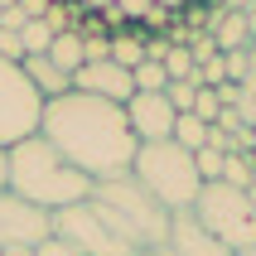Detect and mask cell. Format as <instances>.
Returning <instances> with one entry per match:
<instances>
[{
  "mask_svg": "<svg viewBox=\"0 0 256 256\" xmlns=\"http://www.w3.org/2000/svg\"><path fill=\"white\" fill-rule=\"evenodd\" d=\"M246 63H252V48H242V54H222L228 82H237V87H242V78H246Z\"/></svg>",
  "mask_w": 256,
  "mask_h": 256,
  "instance_id": "603a6c76",
  "label": "cell"
},
{
  "mask_svg": "<svg viewBox=\"0 0 256 256\" xmlns=\"http://www.w3.org/2000/svg\"><path fill=\"white\" fill-rule=\"evenodd\" d=\"M155 5H160V10H170V14H184L194 0H155Z\"/></svg>",
  "mask_w": 256,
  "mask_h": 256,
  "instance_id": "4316f807",
  "label": "cell"
},
{
  "mask_svg": "<svg viewBox=\"0 0 256 256\" xmlns=\"http://www.w3.org/2000/svg\"><path fill=\"white\" fill-rule=\"evenodd\" d=\"M252 179H256V174H252V160H246V155H228V164H222V184H232V188H242V194H246Z\"/></svg>",
  "mask_w": 256,
  "mask_h": 256,
  "instance_id": "ac0fdd59",
  "label": "cell"
},
{
  "mask_svg": "<svg viewBox=\"0 0 256 256\" xmlns=\"http://www.w3.org/2000/svg\"><path fill=\"white\" fill-rule=\"evenodd\" d=\"M48 58H54L58 68H63V72L72 78V72L82 68V34H78V29L58 34V39H54V48H48Z\"/></svg>",
  "mask_w": 256,
  "mask_h": 256,
  "instance_id": "9a60e30c",
  "label": "cell"
},
{
  "mask_svg": "<svg viewBox=\"0 0 256 256\" xmlns=\"http://www.w3.org/2000/svg\"><path fill=\"white\" fill-rule=\"evenodd\" d=\"M252 136H256V130H252Z\"/></svg>",
  "mask_w": 256,
  "mask_h": 256,
  "instance_id": "d590c367",
  "label": "cell"
},
{
  "mask_svg": "<svg viewBox=\"0 0 256 256\" xmlns=\"http://www.w3.org/2000/svg\"><path fill=\"white\" fill-rule=\"evenodd\" d=\"M126 121H130V130H136L140 145H155V140H174L179 112L170 106L164 92H136V97L126 102Z\"/></svg>",
  "mask_w": 256,
  "mask_h": 256,
  "instance_id": "9c48e42d",
  "label": "cell"
},
{
  "mask_svg": "<svg viewBox=\"0 0 256 256\" xmlns=\"http://www.w3.org/2000/svg\"><path fill=\"white\" fill-rule=\"evenodd\" d=\"M54 29L44 24V20H29L24 29H20V48H24V58H39V54H48V48H54Z\"/></svg>",
  "mask_w": 256,
  "mask_h": 256,
  "instance_id": "e0dca14e",
  "label": "cell"
},
{
  "mask_svg": "<svg viewBox=\"0 0 256 256\" xmlns=\"http://www.w3.org/2000/svg\"><path fill=\"white\" fill-rule=\"evenodd\" d=\"M44 237H54V213L14 198L10 188H5L0 194V252L5 246H39Z\"/></svg>",
  "mask_w": 256,
  "mask_h": 256,
  "instance_id": "ba28073f",
  "label": "cell"
},
{
  "mask_svg": "<svg viewBox=\"0 0 256 256\" xmlns=\"http://www.w3.org/2000/svg\"><path fill=\"white\" fill-rule=\"evenodd\" d=\"M5 184H10V160H5V150H0V194H5Z\"/></svg>",
  "mask_w": 256,
  "mask_h": 256,
  "instance_id": "83f0119b",
  "label": "cell"
},
{
  "mask_svg": "<svg viewBox=\"0 0 256 256\" xmlns=\"http://www.w3.org/2000/svg\"><path fill=\"white\" fill-rule=\"evenodd\" d=\"M39 136L68 160L72 170H82L92 184L130 174L136 150H140V140H136V130L126 121V106L87 97V92H68V97L44 102Z\"/></svg>",
  "mask_w": 256,
  "mask_h": 256,
  "instance_id": "6da1fadb",
  "label": "cell"
},
{
  "mask_svg": "<svg viewBox=\"0 0 256 256\" xmlns=\"http://www.w3.org/2000/svg\"><path fill=\"white\" fill-rule=\"evenodd\" d=\"M150 256H164V252H150Z\"/></svg>",
  "mask_w": 256,
  "mask_h": 256,
  "instance_id": "d6a6232c",
  "label": "cell"
},
{
  "mask_svg": "<svg viewBox=\"0 0 256 256\" xmlns=\"http://www.w3.org/2000/svg\"><path fill=\"white\" fill-rule=\"evenodd\" d=\"M130 174H136V184H140L164 213H194L203 179H198V164H194V155H188L184 145H174V140L140 145Z\"/></svg>",
  "mask_w": 256,
  "mask_h": 256,
  "instance_id": "277c9868",
  "label": "cell"
},
{
  "mask_svg": "<svg viewBox=\"0 0 256 256\" xmlns=\"http://www.w3.org/2000/svg\"><path fill=\"white\" fill-rule=\"evenodd\" d=\"M130 82H136V92H164V82H170V78H164V68H160V63H150V58H145L140 68L130 72Z\"/></svg>",
  "mask_w": 256,
  "mask_h": 256,
  "instance_id": "d6986e66",
  "label": "cell"
},
{
  "mask_svg": "<svg viewBox=\"0 0 256 256\" xmlns=\"http://www.w3.org/2000/svg\"><path fill=\"white\" fill-rule=\"evenodd\" d=\"M242 256H256V252H242Z\"/></svg>",
  "mask_w": 256,
  "mask_h": 256,
  "instance_id": "836d02e7",
  "label": "cell"
},
{
  "mask_svg": "<svg viewBox=\"0 0 256 256\" xmlns=\"http://www.w3.org/2000/svg\"><path fill=\"white\" fill-rule=\"evenodd\" d=\"M116 10H121V20H126V24H140L145 14L155 10V0H112Z\"/></svg>",
  "mask_w": 256,
  "mask_h": 256,
  "instance_id": "7402d4cb",
  "label": "cell"
},
{
  "mask_svg": "<svg viewBox=\"0 0 256 256\" xmlns=\"http://www.w3.org/2000/svg\"><path fill=\"white\" fill-rule=\"evenodd\" d=\"M164 97H170L174 112L184 116V112H194V97H198V87H194V82H164Z\"/></svg>",
  "mask_w": 256,
  "mask_h": 256,
  "instance_id": "44dd1931",
  "label": "cell"
},
{
  "mask_svg": "<svg viewBox=\"0 0 256 256\" xmlns=\"http://www.w3.org/2000/svg\"><path fill=\"white\" fill-rule=\"evenodd\" d=\"M87 203H92V208H97V213L112 222L116 237H126V242L136 246L140 256L164 252L174 213H164V208H160V203L150 198L140 184H136V174H116V179H102V184H92Z\"/></svg>",
  "mask_w": 256,
  "mask_h": 256,
  "instance_id": "3957f363",
  "label": "cell"
},
{
  "mask_svg": "<svg viewBox=\"0 0 256 256\" xmlns=\"http://www.w3.org/2000/svg\"><path fill=\"white\" fill-rule=\"evenodd\" d=\"M0 256H34V246H5Z\"/></svg>",
  "mask_w": 256,
  "mask_h": 256,
  "instance_id": "f1b7e54d",
  "label": "cell"
},
{
  "mask_svg": "<svg viewBox=\"0 0 256 256\" xmlns=\"http://www.w3.org/2000/svg\"><path fill=\"white\" fill-rule=\"evenodd\" d=\"M48 5H54V0H20V10H24L29 20H44V14H48Z\"/></svg>",
  "mask_w": 256,
  "mask_h": 256,
  "instance_id": "d4e9b609",
  "label": "cell"
},
{
  "mask_svg": "<svg viewBox=\"0 0 256 256\" xmlns=\"http://www.w3.org/2000/svg\"><path fill=\"white\" fill-rule=\"evenodd\" d=\"M174 145H184L188 155H198L203 145H208V126H203L194 112H184L179 121H174Z\"/></svg>",
  "mask_w": 256,
  "mask_h": 256,
  "instance_id": "2e32d148",
  "label": "cell"
},
{
  "mask_svg": "<svg viewBox=\"0 0 256 256\" xmlns=\"http://www.w3.org/2000/svg\"><path fill=\"white\" fill-rule=\"evenodd\" d=\"M34 256H82V252H72L63 237H44V242L34 246Z\"/></svg>",
  "mask_w": 256,
  "mask_h": 256,
  "instance_id": "cb8c5ba5",
  "label": "cell"
},
{
  "mask_svg": "<svg viewBox=\"0 0 256 256\" xmlns=\"http://www.w3.org/2000/svg\"><path fill=\"white\" fill-rule=\"evenodd\" d=\"M14 5H20V0H0V14H5V10H14Z\"/></svg>",
  "mask_w": 256,
  "mask_h": 256,
  "instance_id": "1f68e13d",
  "label": "cell"
},
{
  "mask_svg": "<svg viewBox=\"0 0 256 256\" xmlns=\"http://www.w3.org/2000/svg\"><path fill=\"white\" fill-rule=\"evenodd\" d=\"M54 237H63L72 252H82V256H140L126 237H116L112 222H106L87 198L72 203V208H63V213H54Z\"/></svg>",
  "mask_w": 256,
  "mask_h": 256,
  "instance_id": "52a82bcc",
  "label": "cell"
},
{
  "mask_svg": "<svg viewBox=\"0 0 256 256\" xmlns=\"http://www.w3.org/2000/svg\"><path fill=\"white\" fill-rule=\"evenodd\" d=\"M194 164H198V179H203V184H222V164H228V155H218V150L203 145L198 155H194Z\"/></svg>",
  "mask_w": 256,
  "mask_h": 256,
  "instance_id": "ffe728a7",
  "label": "cell"
},
{
  "mask_svg": "<svg viewBox=\"0 0 256 256\" xmlns=\"http://www.w3.org/2000/svg\"><path fill=\"white\" fill-rule=\"evenodd\" d=\"M5 160H10V184L5 188L14 198L44 208V213H63V208H72V203H82L92 194V179L82 170H72L44 136H29V140L10 145Z\"/></svg>",
  "mask_w": 256,
  "mask_h": 256,
  "instance_id": "7a4b0ae2",
  "label": "cell"
},
{
  "mask_svg": "<svg viewBox=\"0 0 256 256\" xmlns=\"http://www.w3.org/2000/svg\"><path fill=\"white\" fill-rule=\"evenodd\" d=\"M164 256H237V252H228L218 237H208V232L198 228V218H194V213H174Z\"/></svg>",
  "mask_w": 256,
  "mask_h": 256,
  "instance_id": "8fae6325",
  "label": "cell"
},
{
  "mask_svg": "<svg viewBox=\"0 0 256 256\" xmlns=\"http://www.w3.org/2000/svg\"><path fill=\"white\" fill-rule=\"evenodd\" d=\"M252 48H256V39H252Z\"/></svg>",
  "mask_w": 256,
  "mask_h": 256,
  "instance_id": "e575fe53",
  "label": "cell"
},
{
  "mask_svg": "<svg viewBox=\"0 0 256 256\" xmlns=\"http://www.w3.org/2000/svg\"><path fill=\"white\" fill-rule=\"evenodd\" d=\"M194 218L208 237L228 246V252H256V213L246 203L242 188L232 184H203L198 188V203H194Z\"/></svg>",
  "mask_w": 256,
  "mask_h": 256,
  "instance_id": "5b68a950",
  "label": "cell"
},
{
  "mask_svg": "<svg viewBox=\"0 0 256 256\" xmlns=\"http://www.w3.org/2000/svg\"><path fill=\"white\" fill-rule=\"evenodd\" d=\"M72 92H87V97H102V102L126 106V102L136 97V82H130L126 68H116L112 58H106V63H82V68L72 72Z\"/></svg>",
  "mask_w": 256,
  "mask_h": 256,
  "instance_id": "30bf717a",
  "label": "cell"
},
{
  "mask_svg": "<svg viewBox=\"0 0 256 256\" xmlns=\"http://www.w3.org/2000/svg\"><path fill=\"white\" fill-rule=\"evenodd\" d=\"M246 203H252V213H256V179H252V188H246Z\"/></svg>",
  "mask_w": 256,
  "mask_h": 256,
  "instance_id": "4dcf8cb0",
  "label": "cell"
},
{
  "mask_svg": "<svg viewBox=\"0 0 256 256\" xmlns=\"http://www.w3.org/2000/svg\"><path fill=\"white\" fill-rule=\"evenodd\" d=\"M20 68H24V78L34 82V92H39L44 102H54V97H68V92H72V78H68L63 68H58V63H54L48 54H39V58H24Z\"/></svg>",
  "mask_w": 256,
  "mask_h": 256,
  "instance_id": "7c38bea8",
  "label": "cell"
},
{
  "mask_svg": "<svg viewBox=\"0 0 256 256\" xmlns=\"http://www.w3.org/2000/svg\"><path fill=\"white\" fill-rule=\"evenodd\" d=\"M39 121H44V97L34 92L20 63L0 58V150L39 136Z\"/></svg>",
  "mask_w": 256,
  "mask_h": 256,
  "instance_id": "8992f818",
  "label": "cell"
},
{
  "mask_svg": "<svg viewBox=\"0 0 256 256\" xmlns=\"http://www.w3.org/2000/svg\"><path fill=\"white\" fill-rule=\"evenodd\" d=\"M106 5H112V0H72V10H78V14H102Z\"/></svg>",
  "mask_w": 256,
  "mask_h": 256,
  "instance_id": "484cf974",
  "label": "cell"
},
{
  "mask_svg": "<svg viewBox=\"0 0 256 256\" xmlns=\"http://www.w3.org/2000/svg\"><path fill=\"white\" fill-rule=\"evenodd\" d=\"M218 44V54H242V48H252V29H246V14H218V24L208 29Z\"/></svg>",
  "mask_w": 256,
  "mask_h": 256,
  "instance_id": "4fadbf2b",
  "label": "cell"
},
{
  "mask_svg": "<svg viewBox=\"0 0 256 256\" xmlns=\"http://www.w3.org/2000/svg\"><path fill=\"white\" fill-rule=\"evenodd\" d=\"M112 63H116V68H126V72H136V68L145 63V39L136 34V29L112 34Z\"/></svg>",
  "mask_w": 256,
  "mask_h": 256,
  "instance_id": "5bb4252c",
  "label": "cell"
},
{
  "mask_svg": "<svg viewBox=\"0 0 256 256\" xmlns=\"http://www.w3.org/2000/svg\"><path fill=\"white\" fill-rule=\"evenodd\" d=\"M246 14V29H252V39H256V5H252V10H242Z\"/></svg>",
  "mask_w": 256,
  "mask_h": 256,
  "instance_id": "f546056e",
  "label": "cell"
}]
</instances>
